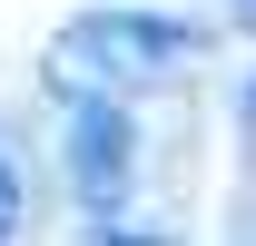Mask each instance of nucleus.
<instances>
[{
  "label": "nucleus",
  "mask_w": 256,
  "mask_h": 246,
  "mask_svg": "<svg viewBox=\"0 0 256 246\" xmlns=\"http://www.w3.org/2000/svg\"><path fill=\"white\" fill-rule=\"evenodd\" d=\"M197 60H207V30L178 20V10H148V0H98V10H69L50 50H40V89L60 108H138L158 89H188Z\"/></svg>",
  "instance_id": "obj_1"
},
{
  "label": "nucleus",
  "mask_w": 256,
  "mask_h": 246,
  "mask_svg": "<svg viewBox=\"0 0 256 246\" xmlns=\"http://www.w3.org/2000/svg\"><path fill=\"white\" fill-rule=\"evenodd\" d=\"M60 178H69V197H79V216H118L128 197H138V108H69V128H60Z\"/></svg>",
  "instance_id": "obj_2"
},
{
  "label": "nucleus",
  "mask_w": 256,
  "mask_h": 246,
  "mask_svg": "<svg viewBox=\"0 0 256 246\" xmlns=\"http://www.w3.org/2000/svg\"><path fill=\"white\" fill-rule=\"evenodd\" d=\"M89 246H188V236H178V226H128V216H98Z\"/></svg>",
  "instance_id": "obj_3"
},
{
  "label": "nucleus",
  "mask_w": 256,
  "mask_h": 246,
  "mask_svg": "<svg viewBox=\"0 0 256 246\" xmlns=\"http://www.w3.org/2000/svg\"><path fill=\"white\" fill-rule=\"evenodd\" d=\"M20 226H30V187H20V168L0 158V246H20Z\"/></svg>",
  "instance_id": "obj_4"
},
{
  "label": "nucleus",
  "mask_w": 256,
  "mask_h": 246,
  "mask_svg": "<svg viewBox=\"0 0 256 246\" xmlns=\"http://www.w3.org/2000/svg\"><path fill=\"white\" fill-rule=\"evenodd\" d=\"M236 148H246V168H256V69H246V89H236Z\"/></svg>",
  "instance_id": "obj_5"
},
{
  "label": "nucleus",
  "mask_w": 256,
  "mask_h": 246,
  "mask_svg": "<svg viewBox=\"0 0 256 246\" xmlns=\"http://www.w3.org/2000/svg\"><path fill=\"white\" fill-rule=\"evenodd\" d=\"M217 10H226V30H246V40H256V0H217Z\"/></svg>",
  "instance_id": "obj_6"
}]
</instances>
